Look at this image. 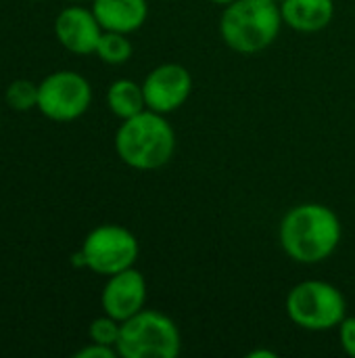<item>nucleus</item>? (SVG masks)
Here are the masks:
<instances>
[{
    "mask_svg": "<svg viewBox=\"0 0 355 358\" xmlns=\"http://www.w3.org/2000/svg\"><path fill=\"white\" fill-rule=\"evenodd\" d=\"M280 245L299 264L326 260L341 241L339 216L320 203H301L287 212L280 222Z\"/></svg>",
    "mask_w": 355,
    "mask_h": 358,
    "instance_id": "f257e3e1",
    "label": "nucleus"
},
{
    "mask_svg": "<svg viewBox=\"0 0 355 358\" xmlns=\"http://www.w3.org/2000/svg\"><path fill=\"white\" fill-rule=\"evenodd\" d=\"M176 149V134L163 113L144 109L123 120L115 134V151L119 159L134 170L163 168Z\"/></svg>",
    "mask_w": 355,
    "mask_h": 358,
    "instance_id": "f03ea898",
    "label": "nucleus"
},
{
    "mask_svg": "<svg viewBox=\"0 0 355 358\" xmlns=\"http://www.w3.org/2000/svg\"><path fill=\"white\" fill-rule=\"evenodd\" d=\"M282 23L280 4L272 0H234L222 13L220 34L232 50L253 55L278 38Z\"/></svg>",
    "mask_w": 355,
    "mask_h": 358,
    "instance_id": "7ed1b4c3",
    "label": "nucleus"
},
{
    "mask_svg": "<svg viewBox=\"0 0 355 358\" xmlns=\"http://www.w3.org/2000/svg\"><path fill=\"white\" fill-rule=\"evenodd\" d=\"M117 355L123 358H176L182 340L176 323L159 310H140L121 323Z\"/></svg>",
    "mask_w": 355,
    "mask_h": 358,
    "instance_id": "20e7f679",
    "label": "nucleus"
},
{
    "mask_svg": "<svg viewBox=\"0 0 355 358\" xmlns=\"http://www.w3.org/2000/svg\"><path fill=\"white\" fill-rule=\"evenodd\" d=\"M343 294L326 281H303L287 296L289 319L308 331H331L345 319Z\"/></svg>",
    "mask_w": 355,
    "mask_h": 358,
    "instance_id": "39448f33",
    "label": "nucleus"
},
{
    "mask_svg": "<svg viewBox=\"0 0 355 358\" xmlns=\"http://www.w3.org/2000/svg\"><path fill=\"white\" fill-rule=\"evenodd\" d=\"M138 239L132 231L119 224H100L92 229L80 254H75V262L90 268L96 275L111 277L126 268H132L138 258Z\"/></svg>",
    "mask_w": 355,
    "mask_h": 358,
    "instance_id": "423d86ee",
    "label": "nucleus"
},
{
    "mask_svg": "<svg viewBox=\"0 0 355 358\" xmlns=\"http://www.w3.org/2000/svg\"><path fill=\"white\" fill-rule=\"evenodd\" d=\"M90 103L92 86L77 71H52L38 84V111L52 122H73L88 111Z\"/></svg>",
    "mask_w": 355,
    "mask_h": 358,
    "instance_id": "0eeeda50",
    "label": "nucleus"
},
{
    "mask_svg": "<svg viewBox=\"0 0 355 358\" xmlns=\"http://www.w3.org/2000/svg\"><path fill=\"white\" fill-rule=\"evenodd\" d=\"M142 90L146 109L165 115L186 103L192 90V78L186 67L178 63H163L144 78Z\"/></svg>",
    "mask_w": 355,
    "mask_h": 358,
    "instance_id": "6e6552de",
    "label": "nucleus"
},
{
    "mask_svg": "<svg viewBox=\"0 0 355 358\" xmlns=\"http://www.w3.org/2000/svg\"><path fill=\"white\" fill-rule=\"evenodd\" d=\"M144 302H146V281L134 266L111 275L100 296L103 313L117 319L119 323L140 313L144 308Z\"/></svg>",
    "mask_w": 355,
    "mask_h": 358,
    "instance_id": "1a4fd4ad",
    "label": "nucleus"
},
{
    "mask_svg": "<svg viewBox=\"0 0 355 358\" xmlns=\"http://www.w3.org/2000/svg\"><path fill=\"white\" fill-rule=\"evenodd\" d=\"M103 27L92 10L84 6H67L54 19V36L63 48L73 55L96 52Z\"/></svg>",
    "mask_w": 355,
    "mask_h": 358,
    "instance_id": "9d476101",
    "label": "nucleus"
},
{
    "mask_svg": "<svg viewBox=\"0 0 355 358\" xmlns=\"http://www.w3.org/2000/svg\"><path fill=\"white\" fill-rule=\"evenodd\" d=\"M92 13L105 31L132 34L146 21L149 6L146 0H94Z\"/></svg>",
    "mask_w": 355,
    "mask_h": 358,
    "instance_id": "9b49d317",
    "label": "nucleus"
},
{
    "mask_svg": "<svg viewBox=\"0 0 355 358\" xmlns=\"http://www.w3.org/2000/svg\"><path fill=\"white\" fill-rule=\"evenodd\" d=\"M282 21L295 31L314 34L324 29L335 17L333 0H285L280 4Z\"/></svg>",
    "mask_w": 355,
    "mask_h": 358,
    "instance_id": "f8f14e48",
    "label": "nucleus"
},
{
    "mask_svg": "<svg viewBox=\"0 0 355 358\" xmlns=\"http://www.w3.org/2000/svg\"><path fill=\"white\" fill-rule=\"evenodd\" d=\"M107 105L111 113L117 115L119 120L134 117L146 109L144 90L140 84L132 80H115L107 90Z\"/></svg>",
    "mask_w": 355,
    "mask_h": 358,
    "instance_id": "ddd939ff",
    "label": "nucleus"
},
{
    "mask_svg": "<svg viewBox=\"0 0 355 358\" xmlns=\"http://www.w3.org/2000/svg\"><path fill=\"white\" fill-rule=\"evenodd\" d=\"M132 42L128 40V34H119V31H103L96 52L100 61L109 63V65H121L132 57Z\"/></svg>",
    "mask_w": 355,
    "mask_h": 358,
    "instance_id": "4468645a",
    "label": "nucleus"
},
{
    "mask_svg": "<svg viewBox=\"0 0 355 358\" xmlns=\"http://www.w3.org/2000/svg\"><path fill=\"white\" fill-rule=\"evenodd\" d=\"M4 101L15 111L38 109V84L29 80H15L8 84L4 92Z\"/></svg>",
    "mask_w": 355,
    "mask_h": 358,
    "instance_id": "2eb2a0df",
    "label": "nucleus"
},
{
    "mask_svg": "<svg viewBox=\"0 0 355 358\" xmlns=\"http://www.w3.org/2000/svg\"><path fill=\"white\" fill-rule=\"evenodd\" d=\"M119 331H121V323L109 315L105 317H98L90 323L88 327V336H90V342H96V344H103V346H117V340H119ZM117 350V348H115Z\"/></svg>",
    "mask_w": 355,
    "mask_h": 358,
    "instance_id": "dca6fc26",
    "label": "nucleus"
},
{
    "mask_svg": "<svg viewBox=\"0 0 355 358\" xmlns=\"http://www.w3.org/2000/svg\"><path fill=\"white\" fill-rule=\"evenodd\" d=\"M339 338H341V346L343 350L355 358V317H345L343 323L339 325Z\"/></svg>",
    "mask_w": 355,
    "mask_h": 358,
    "instance_id": "f3484780",
    "label": "nucleus"
},
{
    "mask_svg": "<svg viewBox=\"0 0 355 358\" xmlns=\"http://www.w3.org/2000/svg\"><path fill=\"white\" fill-rule=\"evenodd\" d=\"M119 357L117 350L113 346H103L96 342H90L88 346H84L82 350L75 352V358H115Z\"/></svg>",
    "mask_w": 355,
    "mask_h": 358,
    "instance_id": "a211bd4d",
    "label": "nucleus"
},
{
    "mask_svg": "<svg viewBox=\"0 0 355 358\" xmlns=\"http://www.w3.org/2000/svg\"><path fill=\"white\" fill-rule=\"evenodd\" d=\"M249 358H259V357H266V358H274L276 355L272 352V350H253V352H249L247 355Z\"/></svg>",
    "mask_w": 355,
    "mask_h": 358,
    "instance_id": "6ab92c4d",
    "label": "nucleus"
},
{
    "mask_svg": "<svg viewBox=\"0 0 355 358\" xmlns=\"http://www.w3.org/2000/svg\"><path fill=\"white\" fill-rule=\"evenodd\" d=\"M213 4H220V6H228V4H232L234 0H211Z\"/></svg>",
    "mask_w": 355,
    "mask_h": 358,
    "instance_id": "aec40b11",
    "label": "nucleus"
},
{
    "mask_svg": "<svg viewBox=\"0 0 355 358\" xmlns=\"http://www.w3.org/2000/svg\"><path fill=\"white\" fill-rule=\"evenodd\" d=\"M272 2H276V4H282L285 0H272Z\"/></svg>",
    "mask_w": 355,
    "mask_h": 358,
    "instance_id": "412c9836",
    "label": "nucleus"
},
{
    "mask_svg": "<svg viewBox=\"0 0 355 358\" xmlns=\"http://www.w3.org/2000/svg\"><path fill=\"white\" fill-rule=\"evenodd\" d=\"M73 2H84V0H73Z\"/></svg>",
    "mask_w": 355,
    "mask_h": 358,
    "instance_id": "4be33fe9",
    "label": "nucleus"
}]
</instances>
